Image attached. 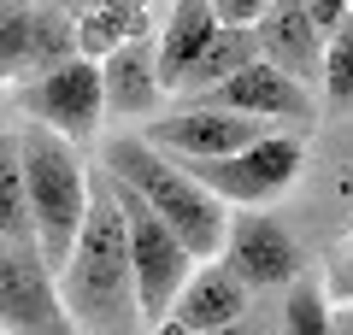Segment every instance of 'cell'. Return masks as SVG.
Wrapping results in <instances>:
<instances>
[{
	"instance_id": "obj_1",
	"label": "cell",
	"mask_w": 353,
	"mask_h": 335,
	"mask_svg": "<svg viewBox=\"0 0 353 335\" xmlns=\"http://www.w3.org/2000/svg\"><path fill=\"white\" fill-rule=\"evenodd\" d=\"M53 288H59L65 318L83 335H141L124 212H118V194H112L106 171H88V212H83L77 247L65 259V271L53 276Z\"/></svg>"
},
{
	"instance_id": "obj_2",
	"label": "cell",
	"mask_w": 353,
	"mask_h": 335,
	"mask_svg": "<svg viewBox=\"0 0 353 335\" xmlns=\"http://www.w3.org/2000/svg\"><path fill=\"white\" fill-rule=\"evenodd\" d=\"M101 171L112 176L124 194H136L141 206H148L176 241H183V253H189L194 265L218 259L230 212L218 206L206 188H194L171 159H159V153H153L141 136H112V141L101 148Z\"/></svg>"
},
{
	"instance_id": "obj_3",
	"label": "cell",
	"mask_w": 353,
	"mask_h": 335,
	"mask_svg": "<svg viewBox=\"0 0 353 335\" xmlns=\"http://www.w3.org/2000/svg\"><path fill=\"white\" fill-rule=\"evenodd\" d=\"M18 171H24V200H30V241H36L41 265L59 276L88 212V165L59 136L24 124L18 130Z\"/></svg>"
},
{
	"instance_id": "obj_4",
	"label": "cell",
	"mask_w": 353,
	"mask_h": 335,
	"mask_svg": "<svg viewBox=\"0 0 353 335\" xmlns=\"http://www.w3.org/2000/svg\"><path fill=\"white\" fill-rule=\"evenodd\" d=\"M301 159H306L301 136H277V130H271L265 141L230 153V159H201V165H176V171L189 176L194 188H206L218 206L236 200L241 212H265V200H277L283 188L301 176Z\"/></svg>"
},
{
	"instance_id": "obj_5",
	"label": "cell",
	"mask_w": 353,
	"mask_h": 335,
	"mask_svg": "<svg viewBox=\"0 0 353 335\" xmlns=\"http://www.w3.org/2000/svg\"><path fill=\"white\" fill-rule=\"evenodd\" d=\"M112 194H118V212H124V241H130V276H136L141 329H159L165 312H171V300L183 294V283H189L194 259L183 253V241H176L136 194H124L118 183H112Z\"/></svg>"
},
{
	"instance_id": "obj_6",
	"label": "cell",
	"mask_w": 353,
	"mask_h": 335,
	"mask_svg": "<svg viewBox=\"0 0 353 335\" xmlns=\"http://www.w3.org/2000/svg\"><path fill=\"white\" fill-rule=\"evenodd\" d=\"M12 106L24 112V124L59 136L65 148H88L94 130H101V118H106V106H101V65L65 59V65H53V71L18 83Z\"/></svg>"
},
{
	"instance_id": "obj_7",
	"label": "cell",
	"mask_w": 353,
	"mask_h": 335,
	"mask_svg": "<svg viewBox=\"0 0 353 335\" xmlns=\"http://www.w3.org/2000/svg\"><path fill=\"white\" fill-rule=\"evenodd\" d=\"M230 276H236L248 294H277L294 288L306 276V253L294 241V230L271 212H236L224 223V253H218Z\"/></svg>"
},
{
	"instance_id": "obj_8",
	"label": "cell",
	"mask_w": 353,
	"mask_h": 335,
	"mask_svg": "<svg viewBox=\"0 0 353 335\" xmlns=\"http://www.w3.org/2000/svg\"><path fill=\"white\" fill-rule=\"evenodd\" d=\"M77 59L71 6H12L0 0V88L30 83L53 65Z\"/></svg>"
},
{
	"instance_id": "obj_9",
	"label": "cell",
	"mask_w": 353,
	"mask_h": 335,
	"mask_svg": "<svg viewBox=\"0 0 353 335\" xmlns=\"http://www.w3.org/2000/svg\"><path fill=\"white\" fill-rule=\"evenodd\" d=\"M271 136V124H253V118H230V112H212V106H183L171 118H153L141 130L159 159L171 165H201V159H230V153L253 148V141Z\"/></svg>"
},
{
	"instance_id": "obj_10",
	"label": "cell",
	"mask_w": 353,
	"mask_h": 335,
	"mask_svg": "<svg viewBox=\"0 0 353 335\" xmlns=\"http://www.w3.org/2000/svg\"><path fill=\"white\" fill-rule=\"evenodd\" d=\"M0 335H77L36 247L0 241Z\"/></svg>"
},
{
	"instance_id": "obj_11",
	"label": "cell",
	"mask_w": 353,
	"mask_h": 335,
	"mask_svg": "<svg viewBox=\"0 0 353 335\" xmlns=\"http://www.w3.org/2000/svg\"><path fill=\"white\" fill-rule=\"evenodd\" d=\"M189 106H212V112H230V118H253V124H312L318 106H312V88H294L289 77H277L265 59H253L248 71L224 77L218 88H206L201 100Z\"/></svg>"
},
{
	"instance_id": "obj_12",
	"label": "cell",
	"mask_w": 353,
	"mask_h": 335,
	"mask_svg": "<svg viewBox=\"0 0 353 335\" xmlns=\"http://www.w3.org/2000/svg\"><path fill=\"white\" fill-rule=\"evenodd\" d=\"M248 312H253V294L218 259H206V265L189 271L183 294L171 300V312H165V323L153 335H218V329H230V323H241Z\"/></svg>"
},
{
	"instance_id": "obj_13",
	"label": "cell",
	"mask_w": 353,
	"mask_h": 335,
	"mask_svg": "<svg viewBox=\"0 0 353 335\" xmlns=\"http://www.w3.org/2000/svg\"><path fill=\"white\" fill-rule=\"evenodd\" d=\"M253 41H259V59L271 65L277 77H289L294 88H312L318 83L324 36H318L312 18H306V0H277V6L265 12V24L253 30Z\"/></svg>"
},
{
	"instance_id": "obj_14",
	"label": "cell",
	"mask_w": 353,
	"mask_h": 335,
	"mask_svg": "<svg viewBox=\"0 0 353 335\" xmlns=\"http://www.w3.org/2000/svg\"><path fill=\"white\" fill-rule=\"evenodd\" d=\"M165 100L159 71H153V41H130V48L101 59V106L118 118H148Z\"/></svg>"
},
{
	"instance_id": "obj_15",
	"label": "cell",
	"mask_w": 353,
	"mask_h": 335,
	"mask_svg": "<svg viewBox=\"0 0 353 335\" xmlns=\"http://www.w3.org/2000/svg\"><path fill=\"white\" fill-rule=\"evenodd\" d=\"M212 36H218L212 0H183V6H171L159 41H153V71H159V88H165V94H176V88H183L189 65L206 53V41H212Z\"/></svg>"
},
{
	"instance_id": "obj_16",
	"label": "cell",
	"mask_w": 353,
	"mask_h": 335,
	"mask_svg": "<svg viewBox=\"0 0 353 335\" xmlns=\"http://www.w3.org/2000/svg\"><path fill=\"white\" fill-rule=\"evenodd\" d=\"M153 6H71V36H77V59L101 65L106 53L148 41Z\"/></svg>"
},
{
	"instance_id": "obj_17",
	"label": "cell",
	"mask_w": 353,
	"mask_h": 335,
	"mask_svg": "<svg viewBox=\"0 0 353 335\" xmlns=\"http://www.w3.org/2000/svg\"><path fill=\"white\" fill-rule=\"evenodd\" d=\"M253 59H259V41H253V30H218V36L206 41V53L189 65V77H183V88H176V106L201 100L206 88H218L224 77L248 71Z\"/></svg>"
},
{
	"instance_id": "obj_18",
	"label": "cell",
	"mask_w": 353,
	"mask_h": 335,
	"mask_svg": "<svg viewBox=\"0 0 353 335\" xmlns=\"http://www.w3.org/2000/svg\"><path fill=\"white\" fill-rule=\"evenodd\" d=\"M0 241L6 247H36L30 241V200H24V171H18L12 130H0Z\"/></svg>"
},
{
	"instance_id": "obj_19",
	"label": "cell",
	"mask_w": 353,
	"mask_h": 335,
	"mask_svg": "<svg viewBox=\"0 0 353 335\" xmlns=\"http://www.w3.org/2000/svg\"><path fill=\"white\" fill-rule=\"evenodd\" d=\"M318 88H324V112L347 118L353 112V6L336 24V36L324 41V65H318Z\"/></svg>"
},
{
	"instance_id": "obj_20",
	"label": "cell",
	"mask_w": 353,
	"mask_h": 335,
	"mask_svg": "<svg viewBox=\"0 0 353 335\" xmlns=\"http://www.w3.org/2000/svg\"><path fill=\"white\" fill-rule=\"evenodd\" d=\"M277 335H330V300L318 294L312 276L283 288V329Z\"/></svg>"
},
{
	"instance_id": "obj_21",
	"label": "cell",
	"mask_w": 353,
	"mask_h": 335,
	"mask_svg": "<svg viewBox=\"0 0 353 335\" xmlns=\"http://www.w3.org/2000/svg\"><path fill=\"white\" fill-rule=\"evenodd\" d=\"M318 294L330 300V312H336V306H353V236H341L336 247H330L324 276H318Z\"/></svg>"
},
{
	"instance_id": "obj_22",
	"label": "cell",
	"mask_w": 353,
	"mask_h": 335,
	"mask_svg": "<svg viewBox=\"0 0 353 335\" xmlns=\"http://www.w3.org/2000/svg\"><path fill=\"white\" fill-rule=\"evenodd\" d=\"M265 12H271V0H218V6H212V24L218 30H259Z\"/></svg>"
},
{
	"instance_id": "obj_23",
	"label": "cell",
	"mask_w": 353,
	"mask_h": 335,
	"mask_svg": "<svg viewBox=\"0 0 353 335\" xmlns=\"http://www.w3.org/2000/svg\"><path fill=\"white\" fill-rule=\"evenodd\" d=\"M306 18H312V30L330 41V36H336V24L347 18V6H341V0H306Z\"/></svg>"
},
{
	"instance_id": "obj_24",
	"label": "cell",
	"mask_w": 353,
	"mask_h": 335,
	"mask_svg": "<svg viewBox=\"0 0 353 335\" xmlns=\"http://www.w3.org/2000/svg\"><path fill=\"white\" fill-rule=\"evenodd\" d=\"M218 335H277V329H271V318H265V312H248L241 323H230V329H218Z\"/></svg>"
},
{
	"instance_id": "obj_25",
	"label": "cell",
	"mask_w": 353,
	"mask_h": 335,
	"mask_svg": "<svg viewBox=\"0 0 353 335\" xmlns=\"http://www.w3.org/2000/svg\"><path fill=\"white\" fill-rule=\"evenodd\" d=\"M330 335H353V306H336V312H330Z\"/></svg>"
},
{
	"instance_id": "obj_26",
	"label": "cell",
	"mask_w": 353,
	"mask_h": 335,
	"mask_svg": "<svg viewBox=\"0 0 353 335\" xmlns=\"http://www.w3.org/2000/svg\"><path fill=\"white\" fill-rule=\"evenodd\" d=\"M347 194H353V176H347Z\"/></svg>"
}]
</instances>
